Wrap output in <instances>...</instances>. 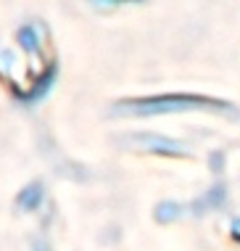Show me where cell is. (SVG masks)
Segmentation results:
<instances>
[{"label":"cell","mask_w":240,"mask_h":251,"mask_svg":"<svg viewBox=\"0 0 240 251\" xmlns=\"http://www.w3.org/2000/svg\"><path fill=\"white\" fill-rule=\"evenodd\" d=\"M174 111H230V106L201 96H161L145 100H121V103L114 106V114H174Z\"/></svg>","instance_id":"6da1fadb"},{"label":"cell","mask_w":240,"mask_h":251,"mask_svg":"<svg viewBox=\"0 0 240 251\" xmlns=\"http://www.w3.org/2000/svg\"><path fill=\"white\" fill-rule=\"evenodd\" d=\"M121 143L127 148H135V151H145V153H169V156H182L185 148L177 143V140H169L164 135L156 132H132L124 135Z\"/></svg>","instance_id":"7a4b0ae2"},{"label":"cell","mask_w":240,"mask_h":251,"mask_svg":"<svg viewBox=\"0 0 240 251\" xmlns=\"http://www.w3.org/2000/svg\"><path fill=\"white\" fill-rule=\"evenodd\" d=\"M40 196H43V188L34 182V185H26L22 193H19V206L22 209H34L40 203Z\"/></svg>","instance_id":"3957f363"},{"label":"cell","mask_w":240,"mask_h":251,"mask_svg":"<svg viewBox=\"0 0 240 251\" xmlns=\"http://www.w3.org/2000/svg\"><path fill=\"white\" fill-rule=\"evenodd\" d=\"M222 201H224V188H222V185H216L214 191L206 193L203 199L195 203V209H198V212H203V209H214V206H219Z\"/></svg>","instance_id":"277c9868"},{"label":"cell","mask_w":240,"mask_h":251,"mask_svg":"<svg viewBox=\"0 0 240 251\" xmlns=\"http://www.w3.org/2000/svg\"><path fill=\"white\" fill-rule=\"evenodd\" d=\"M177 214H180V206H177V203H161V206L156 209V220L159 222H171Z\"/></svg>","instance_id":"5b68a950"},{"label":"cell","mask_w":240,"mask_h":251,"mask_svg":"<svg viewBox=\"0 0 240 251\" xmlns=\"http://www.w3.org/2000/svg\"><path fill=\"white\" fill-rule=\"evenodd\" d=\"M232 238L240 241V222H235V227H232Z\"/></svg>","instance_id":"8992f818"}]
</instances>
